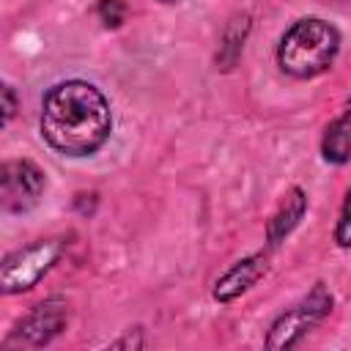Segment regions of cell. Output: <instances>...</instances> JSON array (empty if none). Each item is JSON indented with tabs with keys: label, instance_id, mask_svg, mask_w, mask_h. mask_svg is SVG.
Segmentation results:
<instances>
[{
	"label": "cell",
	"instance_id": "1",
	"mask_svg": "<svg viewBox=\"0 0 351 351\" xmlns=\"http://www.w3.org/2000/svg\"><path fill=\"white\" fill-rule=\"evenodd\" d=\"M112 132L110 99L88 80H60L47 88L38 112L41 140L60 156H93Z\"/></svg>",
	"mask_w": 351,
	"mask_h": 351
},
{
	"label": "cell",
	"instance_id": "2",
	"mask_svg": "<svg viewBox=\"0 0 351 351\" xmlns=\"http://www.w3.org/2000/svg\"><path fill=\"white\" fill-rule=\"evenodd\" d=\"M343 36L324 16L296 19L277 41V66L293 80H313L326 74L340 55Z\"/></svg>",
	"mask_w": 351,
	"mask_h": 351
},
{
	"label": "cell",
	"instance_id": "3",
	"mask_svg": "<svg viewBox=\"0 0 351 351\" xmlns=\"http://www.w3.org/2000/svg\"><path fill=\"white\" fill-rule=\"evenodd\" d=\"M69 241L63 236H47L5 252L0 261V291L5 296H14L36 288L55 269Z\"/></svg>",
	"mask_w": 351,
	"mask_h": 351
},
{
	"label": "cell",
	"instance_id": "4",
	"mask_svg": "<svg viewBox=\"0 0 351 351\" xmlns=\"http://www.w3.org/2000/svg\"><path fill=\"white\" fill-rule=\"evenodd\" d=\"M332 307H335V296L326 288V282L318 280L296 304L285 307L269 324V332L263 337V346L271 348V351H288V348L299 346L318 324H324L329 318Z\"/></svg>",
	"mask_w": 351,
	"mask_h": 351
},
{
	"label": "cell",
	"instance_id": "5",
	"mask_svg": "<svg viewBox=\"0 0 351 351\" xmlns=\"http://www.w3.org/2000/svg\"><path fill=\"white\" fill-rule=\"evenodd\" d=\"M47 189V173L33 159H5L0 165V206L5 214L33 211Z\"/></svg>",
	"mask_w": 351,
	"mask_h": 351
},
{
	"label": "cell",
	"instance_id": "6",
	"mask_svg": "<svg viewBox=\"0 0 351 351\" xmlns=\"http://www.w3.org/2000/svg\"><path fill=\"white\" fill-rule=\"evenodd\" d=\"M69 326V304L63 296H49L38 304L30 307V313H25L14 332H11V343L25 346V348H41L49 346L58 335H63V329Z\"/></svg>",
	"mask_w": 351,
	"mask_h": 351
},
{
	"label": "cell",
	"instance_id": "7",
	"mask_svg": "<svg viewBox=\"0 0 351 351\" xmlns=\"http://www.w3.org/2000/svg\"><path fill=\"white\" fill-rule=\"evenodd\" d=\"M269 252L271 250H258V252H250L239 261H233L211 285V299L217 304H230L236 302L239 296H244L263 274H266V266H269Z\"/></svg>",
	"mask_w": 351,
	"mask_h": 351
},
{
	"label": "cell",
	"instance_id": "8",
	"mask_svg": "<svg viewBox=\"0 0 351 351\" xmlns=\"http://www.w3.org/2000/svg\"><path fill=\"white\" fill-rule=\"evenodd\" d=\"M304 214H307V192L299 184H293V186L285 189V195L280 197L277 208L266 219V230H263L266 250H277L299 228V222L304 219Z\"/></svg>",
	"mask_w": 351,
	"mask_h": 351
},
{
	"label": "cell",
	"instance_id": "9",
	"mask_svg": "<svg viewBox=\"0 0 351 351\" xmlns=\"http://www.w3.org/2000/svg\"><path fill=\"white\" fill-rule=\"evenodd\" d=\"M250 30H252V14L250 11H236L225 22L222 36H219V47H217V55H214V66L219 71H233L236 69V63L241 60Z\"/></svg>",
	"mask_w": 351,
	"mask_h": 351
},
{
	"label": "cell",
	"instance_id": "10",
	"mask_svg": "<svg viewBox=\"0 0 351 351\" xmlns=\"http://www.w3.org/2000/svg\"><path fill=\"white\" fill-rule=\"evenodd\" d=\"M321 159L326 165L351 162V107L324 129V134H321Z\"/></svg>",
	"mask_w": 351,
	"mask_h": 351
},
{
	"label": "cell",
	"instance_id": "11",
	"mask_svg": "<svg viewBox=\"0 0 351 351\" xmlns=\"http://www.w3.org/2000/svg\"><path fill=\"white\" fill-rule=\"evenodd\" d=\"M96 16L107 30H118L129 16V5H126V0H99Z\"/></svg>",
	"mask_w": 351,
	"mask_h": 351
},
{
	"label": "cell",
	"instance_id": "12",
	"mask_svg": "<svg viewBox=\"0 0 351 351\" xmlns=\"http://www.w3.org/2000/svg\"><path fill=\"white\" fill-rule=\"evenodd\" d=\"M332 239L340 250H351V186L346 189V197H343V206H340V217L335 222V230H332Z\"/></svg>",
	"mask_w": 351,
	"mask_h": 351
},
{
	"label": "cell",
	"instance_id": "13",
	"mask_svg": "<svg viewBox=\"0 0 351 351\" xmlns=\"http://www.w3.org/2000/svg\"><path fill=\"white\" fill-rule=\"evenodd\" d=\"M0 96H3V115H0V126L5 129L11 121H14V115H16V107H19V99H16V90H14V85L11 82H3V90H0Z\"/></svg>",
	"mask_w": 351,
	"mask_h": 351
},
{
	"label": "cell",
	"instance_id": "14",
	"mask_svg": "<svg viewBox=\"0 0 351 351\" xmlns=\"http://www.w3.org/2000/svg\"><path fill=\"white\" fill-rule=\"evenodd\" d=\"M145 346V337H143V326H134V329H126L118 340H110L107 343V348H129V351H134V348H143Z\"/></svg>",
	"mask_w": 351,
	"mask_h": 351
},
{
	"label": "cell",
	"instance_id": "15",
	"mask_svg": "<svg viewBox=\"0 0 351 351\" xmlns=\"http://www.w3.org/2000/svg\"><path fill=\"white\" fill-rule=\"evenodd\" d=\"M96 203H99V195L96 192H80L77 197H74V208L80 211V214H93V208H96Z\"/></svg>",
	"mask_w": 351,
	"mask_h": 351
},
{
	"label": "cell",
	"instance_id": "16",
	"mask_svg": "<svg viewBox=\"0 0 351 351\" xmlns=\"http://www.w3.org/2000/svg\"><path fill=\"white\" fill-rule=\"evenodd\" d=\"M156 3H162V5H173V3H178V0H156Z\"/></svg>",
	"mask_w": 351,
	"mask_h": 351
}]
</instances>
